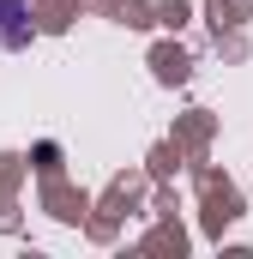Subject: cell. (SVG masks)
I'll list each match as a JSON object with an SVG mask.
<instances>
[{
    "instance_id": "1",
    "label": "cell",
    "mask_w": 253,
    "mask_h": 259,
    "mask_svg": "<svg viewBox=\"0 0 253 259\" xmlns=\"http://www.w3.org/2000/svg\"><path fill=\"white\" fill-rule=\"evenodd\" d=\"M36 36L30 24V0H0V49H24Z\"/></svg>"
}]
</instances>
